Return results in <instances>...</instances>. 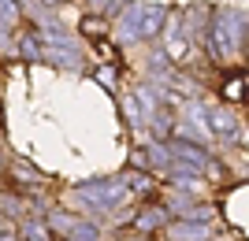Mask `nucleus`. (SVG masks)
Wrapping results in <instances>:
<instances>
[{"label": "nucleus", "instance_id": "f257e3e1", "mask_svg": "<svg viewBox=\"0 0 249 241\" xmlns=\"http://www.w3.org/2000/svg\"><path fill=\"white\" fill-rule=\"evenodd\" d=\"M208 56L216 63H234L249 56V15L234 8L212 11V26H208Z\"/></svg>", "mask_w": 249, "mask_h": 241}, {"label": "nucleus", "instance_id": "f03ea898", "mask_svg": "<svg viewBox=\"0 0 249 241\" xmlns=\"http://www.w3.org/2000/svg\"><path fill=\"white\" fill-rule=\"evenodd\" d=\"M123 193H126V186L119 178H93L74 189V200L89 211H112V208H119Z\"/></svg>", "mask_w": 249, "mask_h": 241}, {"label": "nucleus", "instance_id": "7ed1b4c3", "mask_svg": "<svg viewBox=\"0 0 249 241\" xmlns=\"http://www.w3.org/2000/svg\"><path fill=\"white\" fill-rule=\"evenodd\" d=\"M167 145H171L175 167L190 171V175H205V167L212 163V152H208L201 141H190V137H175V141H167Z\"/></svg>", "mask_w": 249, "mask_h": 241}, {"label": "nucleus", "instance_id": "20e7f679", "mask_svg": "<svg viewBox=\"0 0 249 241\" xmlns=\"http://www.w3.org/2000/svg\"><path fill=\"white\" fill-rule=\"evenodd\" d=\"M208 130H212L216 137H223L227 145H238V137H242V123H238V115H234L231 108H223V104L208 108Z\"/></svg>", "mask_w": 249, "mask_h": 241}, {"label": "nucleus", "instance_id": "39448f33", "mask_svg": "<svg viewBox=\"0 0 249 241\" xmlns=\"http://www.w3.org/2000/svg\"><path fill=\"white\" fill-rule=\"evenodd\" d=\"M208 223H190V219H171L164 226V230H160V238L164 241H212L208 238Z\"/></svg>", "mask_w": 249, "mask_h": 241}, {"label": "nucleus", "instance_id": "423d86ee", "mask_svg": "<svg viewBox=\"0 0 249 241\" xmlns=\"http://www.w3.org/2000/svg\"><path fill=\"white\" fill-rule=\"evenodd\" d=\"M219 93H223V100H231V104H242V100L249 104V67H234V71L223 74Z\"/></svg>", "mask_w": 249, "mask_h": 241}, {"label": "nucleus", "instance_id": "0eeeda50", "mask_svg": "<svg viewBox=\"0 0 249 241\" xmlns=\"http://www.w3.org/2000/svg\"><path fill=\"white\" fill-rule=\"evenodd\" d=\"M167 4H142V30H138V37L142 41H153V37H160L164 33V22H167Z\"/></svg>", "mask_w": 249, "mask_h": 241}, {"label": "nucleus", "instance_id": "6e6552de", "mask_svg": "<svg viewBox=\"0 0 249 241\" xmlns=\"http://www.w3.org/2000/svg\"><path fill=\"white\" fill-rule=\"evenodd\" d=\"M138 30H142V4L134 0V4H126L123 15H119V37H123L126 45H130V41H142Z\"/></svg>", "mask_w": 249, "mask_h": 241}, {"label": "nucleus", "instance_id": "1a4fd4ad", "mask_svg": "<svg viewBox=\"0 0 249 241\" xmlns=\"http://www.w3.org/2000/svg\"><path fill=\"white\" fill-rule=\"evenodd\" d=\"M167 223H171V219H167V208L153 204V208H145V211L134 219V230H138V234H153V230H164Z\"/></svg>", "mask_w": 249, "mask_h": 241}, {"label": "nucleus", "instance_id": "9d476101", "mask_svg": "<svg viewBox=\"0 0 249 241\" xmlns=\"http://www.w3.org/2000/svg\"><path fill=\"white\" fill-rule=\"evenodd\" d=\"M45 60L71 71V67H78V63H82V56H78V48H74V45H45Z\"/></svg>", "mask_w": 249, "mask_h": 241}, {"label": "nucleus", "instance_id": "9b49d317", "mask_svg": "<svg viewBox=\"0 0 249 241\" xmlns=\"http://www.w3.org/2000/svg\"><path fill=\"white\" fill-rule=\"evenodd\" d=\"M126 189H130L134 197H142V200H153V197H156V182L149 178L145 171H138V175H130V182H126Z\"/></svg>", "mask_w": 249, "mask_h": 241}, {"label": "nucleus", "instance_id": "f8f14e48", "mask_svg": "<svg viewBox=\"0 0 249 241\" xmlns=\"http://www.w3.org/2000/svg\"><path fill=\"white\" fill-rule=\"evenodd\" d=\"M78 30H82L86 37H108V19H104V15H86V19L78 22Z\"/></svg>", "mask_w": 249, "mask_h": 241}, {"label": "nucleus", "instance_id": "ddd939ff", "mask_svg": "<svg viewBox=\"0 0 249 241\" xmlns=\"http://www.w3.org/2000/svg\"><path fill=\"white\" fill-rule=\"evenodd\" d=\"M19 234H22L26 241H49V238H52V234H49V226H45V223L37 219V215L22 223V230H19Z\"/></svg>", "mask_w": 249, "mask_h": 241}, {"label": "nucleus", "instance_id": "4468645a", "mask_svg": "<svg viewBox=\"0 0 249 241\" xmlns=\"http://www.w3.org/2000/svg\"><path fill=\"white\" fill-rule=\"evenodd\" d=\"M37 37H41V33H22V41H19V52L26 56V60H45V48L41 45H37Z\"/></svg>", "mask_w": 249, "mask_h": 241}, {"label": "nucleus", "instance_id": "2eb2a0df", "mask_svg": "<svg viewBox=\"0 0 249 241\" xmlns=\"http://www.w3.org/2000/svg\"><path fill=\"white\" fill-rule=\"evenodd\" d=\"M123 115L130 119V126H145V112H142L138 96H123Z\"/></svg>", "mask_w": 249, "mask_h": 241}, {"label": "nucleus", "instance_id": "dca6fc26", "mask_svg": "<svg viewBox=\"0 0 249 241\" xmlns=\"http://www.w3.org/2000/svg\"><path fill=\"white\" fill-rule=\"evenodd\" d=\"M11 178H22V186H41V175L34 167H26V163H11Z\"/></svg>", "mask_w": 249, "mask_h": 241}, {"label": "nucleus", "instance_id": "f3484780", "mask_svg": "<svg viewBox=\"0 0 249 241\" xmlns=\"http://www.w3.org/2000/svg\"><path fill=\"white\" fill-rule=\"evenodd\" d=\"M97 238H101V230H97L93 223H82V219H78V223H74V230H71V238H67V241H97Z\"/></svg>", "mask_w": 249, "mask_h": 241}, {"label": "nucleus", "instance_id": "a211bd4d", "mask_svg": "<svg viewBox=\"0 0 249 241\" xmlns=\"http://www.w3.org/2000/svg\"><path fill=\"white\" fill-rule=\"evenodd\" d=\"M15 15H19V0H0V33L15 22Z\"/></svg>", "mask_w": 249, "mask_h": 241}, {"label": "nucleus", "instance_id": "6ab92c4d", "mask_svg": "<svg viewBox=\"0 0 249 241\" xmlns=\"http://www.w3.org/2000/svg\"><path fill=\"white\" fill-rule=\"evenodd\" d=\"M93 78H97L101 85H108V89H115V74H112V71H97Z\"/></svg>", "mask_w": 249, "mask_h": 241}, {"label": "nucleus", "instance_id": "aec40b11", "mask_svg": "<svg viewBox=\"0 0 249 241\" xmlns=\"http://www.w3.org/2000/svg\"><path fill=\"white\" fill-rule=\"evenodd\" d=\"M89 4V15H104V8L112 4V0H86Z\"/></svg>", "mask_w": 249, "mask_h": 241}, {"label": "nucleus", "instance_id": "412c9836", "mask_svg": "<svg viewBox=\"0 0 249 241\" xmlns=\"http://www.w3.org/2000/svg\"><path fill=\"white\" fill-rule=\"evenodd\" d=\"M0 126H4V115H0Z\"/></svg>", "mask_w": 249, "mask_h": 241}]
</instances>
